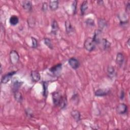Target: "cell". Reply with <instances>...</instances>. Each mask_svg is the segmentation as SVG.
<instances>
[{"mask_svg":"<svg viewBox=\"0 0 130 130\" xmlns=\"http://www.w3.org/2000/svg\"><path fill=\"white\" fill-rule=\"evenodd\" d=\"M96 43L92 38H87L84 43V48L89 52L92 51L95 48Z\"/></svg>","mask_w":130,"mask_h":130,"instance_id":"6da1fadb","label":"cell"},{"mask_svg":"<svg viewBox=\"0 0 130 130\" xmlns=\"http://www.w3.org/2000/svg\"><path fill=\"white\" fill-rule=\"evenodd\" d=\"M52 100L54 105L55 106H59L62 99V96L59 93V92L55 91L52 93Z\"/></svg>","mask_w":130,"mask_h":130,"instance_id":"7a4b0ae2","label":"cell"},{"mask_svg":"<svg viewBox=\"0 0 130 130\" xmlns=\"http://www.w3.org/2000/svg\"><path fill=\"white\" fill-rule=\"evenodd\" d=\"M62 69V64L61 63H58L57 64H55L54 66L51 67L49 69V71L51 73H52L53 74L55 75V76H58Z\"/></svg>","mask_w":130,"mask_h":130,"instance_id":"3957f363","label":"cell"},{"mask_svg":"<svg viewBox=\"0 0 130 130\" xmlns=\"http://www.w3.org/2000/svg\"><path fill=\"white\" fill-rule=\"evenodd\" d=\"M116 112L119 114H124L127 112V107L124 103L119 104L116 107Z\"/></svg>","mask_w":130,"mask_h":130,"instance_id":"277c9868","label":"cell"},{"mask_svg":"<svg viewBox=\"0 0 130 130\" xmlns=\"http://www.w3.org/2000/svg\"><path fill=\"white\" fill-rule=\"evenodd\" d=\"M68 63L71 67L74 70L77 69L80 66L79 61L75 57L70 58L68 60Z\"/></svg>","mask_w":130,"mask_h":130,"instance_id":"5b68a950","label":"cell"},{"mask_svg":"<svg viewBox=\"0 0 130 130\" xmlns=\"http://www.w3.org/2000/svg\"><path fill=\"white\" fill-rule=\"evenodd\" d=\"M10 58L11 63L14 64L18 62L19 59V56L16 51L13 50L11 51L10 53Z\"/></svg>","mask_w":130,"mask_h":130,"instance_id":"8992f818","label":"cell"},{"mask_svg":"<svg viewBox=\"0 0 130 130\" xmlns=\"http://www.w3.org/2000/svg\"><path fill=\"white\" fill-rule=\"evenodd\" d=\"M16 71H13L8 73L4 75L1 79V83L3 84H6L7 82H8L12 78V77L13 76V75L16 74Z\"/></svg>","mask_w":130,"mask_h":130,"instance_id":"52a82bcc","label":"cell"},{"mask_svg":"<svg viewBox=\"0 0 130 130\" xmlns=\"http://www.w3.org/2000/svg\"><path fill=\"white\" fill-rule=\"evenodd\" d=\"M101 35H102V30L99 29L95 30L94 36L92 38L96 44H99L101 42V41H102Z\"/></svg>","mask_w":130,"mask_h":130,"instance_id":"ba28073f","label":"cell"},{"mask_svg":"<svg viewBox=\"0 0 130 130\" xmlns=\"http://www.w3.org/2000/svg\"><path fill=\"white\" fill-rule=\"evenodd\" d=\"M23 84V82L18 81L17 80H14L12 82V87L13 92H15L16 91H18L19 89L20 88L21 85Z\"/></svg>","mask_w":130,"mask_h":130,"instance_id":"9c48e42d","label":"cell"},{"mask_svg":"<svg viewBox=\"0 0 130 130\" xmlns=\"http://www.w3.org/2000/svg\"><path fill=\"white\" fill-rule=\"evenodd\" d=\"M22 6L23 9L27 12H30L32 10V4L29 1H23Z\"/></svg>","mask_w":130,"mask_h":130,"instance_id":"30bf717a","label":"cell"},{"mask_svg":"<svg viewBox=\"0 0 130 130\" xmlns=\"http://www.w3.org/2000/svg\"><path fill=\"white\" fill-rule=\"evenodd\" d=\"M124 61V57L123 54L122 53L119 52L117 54L116 57V63L119 66L121 67Z\"/></svg>","mask_w":130,"mask_h":130,"instance_id":"8fae6325","label":"cell"},{"mask_svg":"<svg viewBox=\"0 0 130 130\" xmlns=\"http://www.w3.org/2000/svg\"><path fill=\"white\" fill-rule=\"evenodd\" d=\"M110 92V90L106 89H99L95 91L94 94L96 96H104L108 94Z\"/></svg>","mask_w":130,"mask_h":130,"instance_id":"7c38bea8","label":"cell"},{"mask_svg":"<svg viewBox=\"0 0 130 130\" xmlns=\"http://www.w3.org/2000/svg\"><path fill=\"white\" fill-rule=\"evenodd\" d=\"M30 77L32 80L35 82H38L41 78L40 73L37 71H32L30 73Z\"/></svg>","mask_w":130,"mask_h":130,"instance_id":"4fadbf2b","label":"cell"},{"mask_svg":"<svg viewBox=\"0 0 130 130\" xmlns=\"http://www.w3.org/2000/svg\"><path fill=\"white\" fill-rule=\"evenodd\" d=\"M58 25L57 21L55 20H53L51 24V32L52 34L56 35L58 30Z\"/></svg>","mask_w":130,"mask_h":130,"instance_id":"5bb4252c","label":"cell"},{"mask_svg":"<svg viewBox=\"0 0 130 130\" xmlns=\"http://www.w3.org/2000/svg\"><path fill=\"white\" fill-rule=\"evenodd\" d=\"M58 1H50L49 2V8L51 11H55L58 8Z\"/></svg>","mask_w":130,"mask_h":130,"instance_id":"9a60e30c","label":"cell"},{"mask_svg":"<svg viewBox=\"0 0 130 130\" xmlns=\"http://www.w3.org/2000/svg\"><path fill=\"white\" fill-rule=\"evenodd\" d=\"M71 115L72 117L77 121L78 122L81 119V114L77 110H73L71 112Z\"/></svg>","mask_w":130,"mask_h":130,"instance_id":"2e32d148","label":"cell"},{"mask_svg":"<svg viewBox=\"0 0 130 130\" xmlns=\"http://www.w3.org/2000/svg\"><path fill=\"white\" fill-rule=\"evenodd\" d=\"M65 25V27H66V32L68 34H70V33L73 32L74 31V28L72 27L71 22L69 20H66L64 23Z\"/></svg>","mask_w":130,"mask_h":130,"instance_id":"e0dca14e","label":"cell"},{"mask_svg":"<svg viewBox=\"0 0 130 130\" xmlns=\"http://www.w3.org/2000/svg\"><path fill=\"white\" fill-rule=\"evenodd\" d=\"M107 73L109 78H114L115 76V71L113 67L109 66L107 68Z\"/></svg>","mask_w":130,"mask_h":130,"instance_id":"ac0fdd59","label":"cell"},{"mask_svg":"<svg viewBox=\"0 0 130 130\" xmlns=\"http://www.w3.org/2000/svg\"><path fill=\"white\" fill-rule=\"evenodd\" d=\"M9 22L11 25L15 26L17 25L19 22V18L17 16L12 15L11 16L9 19Z\"/></svg>","mask_w":130,"mask_h":130,"instance_id":"d6986e66","label":"cell"},{"mask_svg":"<svg viewBox=\"0 0 130 130\" xmlns=\"http://www.w3.org/2000/svg\"><path fill=\"white\" fill-rule=\"evenodd\" d=\"M15 100L18 103H21L23 101V98L21 93L19 91H16L13 92Z\"/></svg>","mask_w":130,"mask_h":130,"instance_id":"ffe728a7","label":"cell"},{"mask_svg":"<svg viewBox=\"0 0 130 130\" xmlns=\"http://www.w3.org/2000/svg\"><path fill=\"white\" fill-rule=\"evenodd\" d=\"M88 9V3L87 1H83L80 7L81 14L83 15Z\"/></svg>","mask_w":130,"mask_h":130,"instance_id":"44dd1931","label":"cell"},{"mask_svg":"<svg viewBox=\"0 0 130 130\" xmlns=\"http://www.w3.org/2000/svg\"><path fill=\"white\" fill-rule=\"evenodd\" d=\"M43 94L44 97H47L48 94V83L47 81H43Z\"/></svg>","mask_w":130,"mask_h":130,"instance_id":"7402d4cb","label":"cell"},{"mask_svg":"<svg viewBox=\"0 0 130 130\" xmlns=\"http://www.w3.org/2000/svg\"><path fill=\"white\" fill-rule=\"evenodd\" d=\"M98 23H99V26L100 29H101V30L103 29L104 27H106L107 25V22L106 21V20L102 18L99 19Z\"/></svg>","mask_w":130,"mask_h":130,"instance_id":"603a6c76","label":"cell"},{"mask_svg":"<svg viewBox=\"0 0 130 130\" xmlns=\"http://www.w3.org/2000/svg\"><path fill=\"white\" fill-rule=\"evenodd\" d=\"M101 43L102 44L103 48L104 49H105V50L108 49L110 48V45H111V43L108 41L107 39H105V38L102 39V41H101Z\"/></svg>","mask_w":130,"mask_h":130,"instance_id":"cb8c5ba5","label":"cell"},{"mask_svg":"<svg viewBox=\"0 0 130 130\" xmlns=\"http://www.w3.org/2000/svg\"><path fill=\"white\" fill-rule=\"evenodd\" d=\"M44 43L50 49H53V45L51 43V41L50 40V39L49 38H44Z\"/></svg>","mask_w":130,"mask_h":130,"instance_id":"d4e9b609","label":"cell"},{"mask_svg":"<svg viewBox=\"0 0 130 130\" xmlns=\"http://www.w3.org/2000/svg\"><path fill=\"white\" fill-rule=\"evenodd\" d=\"M67 98L66 97L62 96V99L61 100V102H60V103L59 106L60 107L61 109H64L67 106Z\"/></svg>","mask_w":130,"mask_h":130,"instance_id":"484cf974","label":"cell"},{"mask_svg":"<svg viewBox=\"0 0 130 130\" xmlns=\"http://www.w3.org/2000/svg\"><path fill=\"white\" fill-rule=\"evenodd\" d=\"M31 40H32V47L33 48H36L38 47V41L34 37H31Z\"/></svg>","mask_w":130,"mask_h":130,"instance_id":"4316f807","label":"cell"},{"mask_svg":"<svg viewBox=\"0 0 130 130\" xmlns=\"http://www.w3.org/2000/svg\"><path fill=\"white\" fill-rule=\"evenodd\" d=\"M85 23H86V24H87L89 26H94V20H93L91 18H87L85 21Z\"/></svg>","mask_w":130,"mask_h":130,"instance_id":"83f0119b","label":"cell"},{"mask_svg":"<svg viewBox=\"0 0 130 130\" xmlns=\"http://www.w3.org/2000/svg\"><path fill=\"white\" fill-rule=\"evenodd\" d=\"M77 2L76 1H74V2L72 4V7H73V14H75L76 13V10H77Z\"/></svg>","mask_w":130,"mask_h":130,"instance_id":"f1b7e54d","label":"cell"},{"mask_svg":"<svg viewBox=\"0 0 130 130\" xmlns=\"http://www.w3.org/2000/svg\"><path fill=\"white\" fill-rule=\"evenodd\" d=\"M48 9V4L46 2H44L42 5V10L44 12H46Z\"/></svg>","mask_w":130,"mask_h":130,"instance_id":"f546056e","label":"cell"},{"mask_svg":"<svg viewBox=\"0 0 130 130\" xmlns=\"http://www.w3.org/2000/svg\"><path fill=\"white\" fill-rule=\"evenodd\" d=\"M25 112H26V114L27 115V116L28 117H30L31 118V117H33V114L31 112V111H30L29 110H26L25 111Z\"/></svg>","mask_w":130,"mask_h":130,"instance_id":"4dcf8cb0","label":"cell"},{"mask_svg":"<svg viewBox=\"0 0 130 130\" xmlns=\"http://www.w3.org/2000/svg\"><path fill=\"white\" fill-rule=\"evenodd\" d=\"M124 95H125V92H124V90L122 89V90H121V91L120 92V96H119L120 97V99L121 100H123V99L124 98Z\"/></svg>","mask_w":130,"mask_h":130,"instance_id":"1f68e13d","label":"cell"},{"mask_svg":"<svg viewBox=\"0 0 130 130\" xmlns=\"http://www.w3.org/2000/svg\"><path fill=\"white\" fill-rule=\"evenodd\" d=\"M129 8H130V3L129 1H128L127 3L126 4V11L127 13L129 11Z\"/></svg>","mask_w":130,"mask_h":130,"instance_id":"d6a6232c","label":"cell"}]
</instances>
